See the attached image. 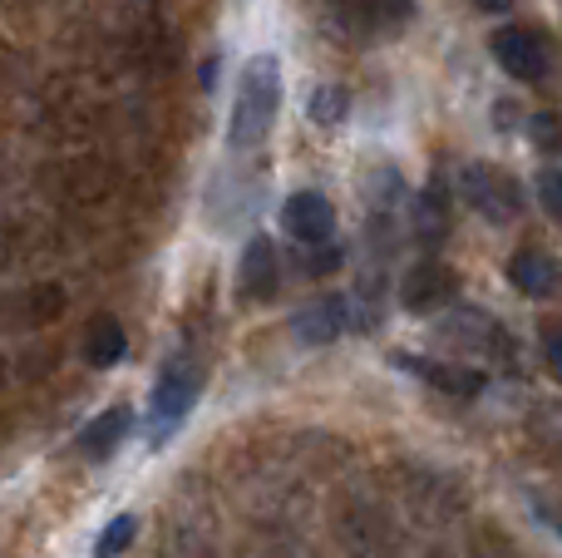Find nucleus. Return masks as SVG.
<instances>
[{
    "instance_id": "nucleus-1",
    "label": "nucleus",
    "mask_w": 562,
    "mask_h": 558,
    "mask_svg": "<svg viewBox=\"0 0 562 558\" xmlns=\"http://www.w3.org/2000/svg\"><path fill=\"white\" fill-rule=\"evenodd\" d=\"M281 109V59L277 55H257L247 59L243 79H237V99H233V124H227V144L237 154L257 148L277 124Z\"/></svg>"
},
{
    "instance_id": "nucleus-2",
    "label": "nucleus",
    "mask_w": 562,
    "mask_h": 558,
    "mask_svg": "<svg viewBox=\"0 0 562 558\" xmlns=\"http://www.w3.org/2000/svg\"><path fill=\"white\" fill-rule=\"evenodd\" d=\"M459 193H464V203L474 208L479 217H488V223H514V217L524 213L518 183L494 164H469L464 174H459Z\"/></svg>"
},
{
    "instance_id": "nucleus-3",
    "label": "nucleus",
    "mask_w": 562,
    "mask_h": 558,
    "mask_svg": "<svg viewBox=\"0 0 562 558\" xmlns=\"http://www.w3.org/2000/svg\"><path fill=\"white\" fill-rule=\"evenodd\" d=\"M488 49H494L498 69H504V75H514L518 85H538V79H548V69H553V45H548L538 30H528V25L494 30Z\"/></svg>"
},
{
    "instance_id": "nucleus-4",
    "label": "nucleus",
    "mask_w": 562,
    "mask_h": 558,
    "mask_svg": "<svg viewBox=\"0 0 562 558\" xmlns=\"http://www.w3.org/2000/svg\"><path fill=\"white\" fill-rule=\"evenodd\" d=\"M336 534H340L346 558H395L390 524L370 500H350L346 510H340V520H336Z\"/></svg>"
},
{
    "instance_id": "nucleus-5",
    "label": "nucleus",
    "mask_w": 562,
    "mask_h": 558,
    "mask_svg": "<svg viewBox=\"0 0 562 558\" xmlns=\"http://www.w3.org/2000/svg\"><path fill=\"white\" fill-rule=\"evenodd\" d=\"M193 401H198V376L188 371L183 361L164 366V376H158V386H154V401H148L154 440H168V435L183 425V415L193 411Z\"/></svg>"
},
{
    "instance_id": "nucleus-6",
    "label": "nucleus",
    "mask_w": 562,
    "mask_h": 558,
    "mask_svg": "<svg viewBox=\"0 0 562 558\" xmlns=\"http://www.w3.org/2000/svg\"><path fill=\"white\" fill-rule=\"evenodd\" d=\"M454 292H459L454 267L439 263V257H425V263H415L405 272V282H400V306L415 316H429V312L454 302Z\"/></svg>"
},
{
    "instance_id": "nucleus-7",
    "label": "nucleus",
    "mask_w": 562,
    "mask_h": 558,
    "mask_svg": "<svg viewBox=\"0 0 562 558\" xmlns=\"http://www.w3.org/2000/svg\"><path fill=\"white\" fill-rule=\"evenodd\" d=\"M281 227H286L301 247H321V243H330V233H336V208H330L321 193H311V188L306 193H291L286 208H281Z\"/></svg>"
},
{
    "instance_id": "nucleus-8",
    "label": "nucleus",
    "mask_w": 562,
    "mask_h": 558,
    "mask_svg": "<svg viewBox=\"0 0 562 558\" xmlns=\"http://www.w3.org/2000/svg\"><path fill=\"white\" fill-rule=\"evenodd\" d=\"M508 282H514L524 297H533V302H548V297L562 292V263L553 253L524 247V253L508 257Z\"/></svg>"
},
{
    "instance_id": "nucleus-9",
    "label": "nucleus",
    "mask_w": 562,
    "mask_h": 558,
    "mask_svg": "<svg viewBox=\"0 0 562 558\" xmlns=\"http://www.w3.org/2000/svg\"><path fill=\"white\" fill-rule=\"evenodd\" d=\"M277 247L267 243V237H252V243L243 247V263H237V292L247 297V302H267V297H277Z\"/></svg>"
},
{
    "instance_id": "nucleus-10",
    "label": "nucleus",
    "mask_w": 562,
    "mask_h": 558,
    "mask_svg": "<svg viewBox=\"0 0 562 558\" xmlns=\"http://www.w3.org/2000/svg\"><path fill=\"white\" fill-rule=\"evenodd\" d=\"M346 322H350V306L340 302V297H321V302L301 306V312L291 316V336H296L301 346H326L346 332Z\"/></svg>"
},
{
    "instance_id": "nucleus-11",
    "label": "nucleus",
    "mask_w": 562,
    "mask_h": 558,
    "mask_svg": "<svg viewBox=\"0 0 562 558\" xmlns=\"http://www.w3.org/2000/svg\"><path fill=\"white\" fill-rule=\"evenodd\" d=\"M400 366H405L409 376H419V381H429L435 391H445V395H464V401H474V395L484 391V376L464 371V366L429 361V356H400Z\"/></svg>"
},
{
    "instance_id": "nucleus-12",
    "label": "nucleus",
    "mask_w": 562,
    "mask_h": 558,
    "mask_svg": "<svg viewBox=\"0 0 562 558\" xmlns=\"http://www.w3.org/2000/svg\"><path fill=\"white\" fill-rule=\"evenodd\" d=\"M134 431V415L124 411V405H114V411H104V415H94V421L79 431V440H75V450L85 455V460H109V455L124 445V435Z\"/></svg>"
},
{
    "instance_id": "nucleus-13",
    "label": "nucleus",
    "mask_w": 562,
    "mask_h": 558,
    "mask_svg": "<svg viewBox=\"0 0 562 558\" xmlns=\"http://www.w3.org/2000/svg\"><path fill=\"white\" fill-rule=\"evenodd\" d=\"M124 346H128V336H124V326H119V316H94V322H89V332H85L89 366H119L124 361Z\"/></svg>"
},
{
    "instance_id": "nucleus-14",
    "label": "nucleus",
    "mask_w": 562,
    "mask_h": 558,
    "mask_svg": "<svg viewBox=\"0 0 562 558\" xmlns=\"http://www.w3.org/2000/svg\"><path fill=\"white\" fill-rule=\"evenodd\" d=\"M415 237L425 247H439L449 237V198L439 188H425L415 198Z\"/></svg>"
},
{
    "instance_id": "nucleus-15",
    "label": "nucleus",
    "mask_w": 562,
    "mask_h": 558,
    "mask_svg": "<svg viewBox=\"0 0 562 558\" xmlns=\"http://www.w3.org/2000/svg\"><path fill=\"white\" fill-rule=\"evenodd\" d=\"M360 10L370 15V25H375V30L395 35V30L409 25V15H415V0H360Z\"/></svg>"
},
{
    "instance_id": "nucleus-16",
    "label": "nucleus",
    "mask_w": 562,
    "mask_h": 558,
    "mask_svg": "<svg viewBox=\"0 0 562 558\" xmlns=\"http://www.w3.org/2000/svg\"><path fill=\"white\" fill-rule=\"evenodd\" d=\"M134 534H138V514L109 520V529H99V539H94V558H119L128 544H134Z\"/></svg>"
},
{
    "instance_id": "nucleus-17",
    "label": "nucleus",
    "mask_w": 562,
    "mask_h": 558,
    "mask_svg": "<svg viewBox=\"0 0 562 558\" xmlns=\"http://www.w3.org/2000/svg\"><path fill=\"white\" fill-rule=\"evenodd\" d=\"M350 114V99H346V89H336V85H321L316 94H311V119L316 124H340V119Z\"/></svg>"
},
{
    "instance_id": "nucleus-18",
    "label": "nucleus",
    "mask_w": 562,
    "mask_h": 558,
    "mask_svg": "<svg viewBox=\"0 0 562 558\" xmlns=\"http://www.w3.org/2000/svg\"><path fill=\"white\" fill-rule=\"evenodd\" d=\"M538 203H543V213L562 227V168H543V174H538Z\"/></svg>"
},
{
    "instance_id": "nucleus-19",
    "label": "nucleus",
    "mask_w": 562,
    "mask_h": 558,
    "mask_svg": "<svg viewBox=\"0 0 562 558\" xmlns=\"http://www.w3.org/2000/svg\"><path fill=\"white\" fill-rule=\"evenodd\" d=\"M533 144L548 154H562V114H538L533 119Z\"/></svg>"
},
{
    "instance_id": "nucleus-20",
    "label": "nucleus",
    "mask_w": 562,
    "mask_h": 558,
    "mask_svg": "<svg viewBox=\"0 0 562 558\" xmlns=\"http://www.w3.org/2000/svg\"><path fill=\"white\" fill-rule=\"evenodd\" d=\"M336 267H340V247H330V243L311 247V257H306V272L326 277V272H336Z\"/></svg>"
},
{
    "instance_id": "nucleus-21",
    "label": "nucleus",
    "mask_w": 562,
    "mask_h": 558,
    "mask_svg": "<svg viewBox=\"0 0 562 558\" xmlns=\"http://www.w3.org/2000/svg\"><path fill=\"white\" fill-rule=\"evenodd\" d=\"M543 356H548V366H553V376L562 381V326H553V332L543 336Z\"/></svg>"
},
{
    "instance_id": "nucleus-22",
    "label": "nucleus",
    "mask_w": 562,
    "mask_h": 558,
    "mask_svg": "<svg viewBox=\"0 0 562 558\" xmlns=\"http://www.w3.org/2000/svg\"><path fill=\"white\" fill-rule=\"evenodd\" d=\"M533 514H538V520H543L553 534H562V514L553 510V504H543V500H538V504H533Z\"/></svg>"
},
{
    "instance_id": "nucleus-23",
    "label": "nucleus",
    "mask_w": 562,
    "mask_h": 558,
    "mask_svg": "<svg viewBox=\"0 0 562 558\" xmlns=\"http://www.w3.org/2000/svg\"><path fill=\"white\" fill-rule=\"evenodd\" d=\"M474 5H479V10H488V15H504V10L514 5V0H474Z\"/></svg>"
}]
</instances>
